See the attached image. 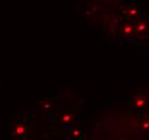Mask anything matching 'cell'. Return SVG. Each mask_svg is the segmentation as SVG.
Segmentation results:
<instances>
[{"label": "cell", "instance_id": "obj_1", "mask_svg": "<svg viewBox=\"0 0 149 140\" xmlns=\"http://www.w3.org/2000/svg\"><path fill=\"white\" fill-rule=\"evenodd\" d=\"M134 32H136L135 27L132 26L131 24H129V23H125V24L122 25V27H121L122 36H125V37H131V36L134 34Z\"/></svg>", "mask_w": 149, "mask_h": 140}, {"label": "cell", "instance_id": "obj_2", "mask_svg": "<svg viewBox=\"0 0 149 140\" xmlns=\"http://www.w3.org/2000/svg\"><path fill=\"white\" fill-rule=\"evenodd\" d=\"M148 29V24H147V22L145 20H139L135 25V30L137 34H145L146 31Z\"/></svg>", "mask_w": 149, "mask_h": 140}, {"label": "cell", "instance_id": "obj_3", "mask_svg": "<svg viewBox=\"0 0 149 140\" xmlns=\"http://www.w3.org/2000/svg\"><path fill=\"white\" fill-rule=\"evenodd\" d=\"M27 132V125L23 122H19V123L17 124L16 127H15V130H14V134L17 135V136H23L25 135Z\"/></svg>", "mask_w": 149, "mask_h": 140}, {"label": "cell", "instance_id": "obj_4", "mask_svg": "<svg viewBox=\"0 0 149 140\" xmlns=\"http://www.w3.org/2000/svg\"><path fill=\"white\" fill-rule=\"evenodd\" d=\"M146 103H147V101H146V99L144 98V97H137V98H135V100H134V106H135L137 109H143V108L146 106Z\"/></svg>", "mask_w": 149, "mask_h": 140}, {"label": "cell", "instance_id": "obj_5", "mask_svg": "<svg viewBox=\"0 0 149 140\" xmlns=\"http://www.w3.org/2000/svg\"><path fill=\"white\" fill-rule=\"evenodd\" d=\"M139 15V9L135 7L133 8H130L129 10H128V12H127V16L128 17H136Z\"/></svg>", "mask_w": 149, "mask_h": 140}, {"label": "cell", "instance_id": "obj_6", "mask_svg": "<svg viewBox=\"0 0 149 140\" xmlns=\"http://www.w3.org/2000/svg\"><path fill=\"white\" fill-rule=\"evenodd\" d=\"M61 122L62 123H69V122H71L72 120H73V115H72L71 113H68V114H63V115L60 117Z\"/></svg>", "mask_w": 149, "mask_h": 140}, {"label": "cell", "instance_id": "obj_7", "mask_svg": "<svg viewBox=\"0 0 149 140\" xmlns=\"http://www.w3.org/2000/svg\"><path fill=\"white\" fill-rule=\"evenodd\" d=\"M81 135V132H79V130H77V129L72 132V137H76V138H77V137H79Z\"/></svg>", "mask_w": 149, "mask_h": 140}, {"label": "cell", "instance_id": "obj_8", "mask_svg": "<svg viewBox=\"0 0 149 140\" xmlns=\"http://www.w3.org/2000/svg\"><path fill=\"white\" fill-rule=\"evenodd\" d=\"M142 128L143 129H149V122H145V123L142 125Z\"/></svg>", "mask_w": 149, "mask_h": 140}]
</instances>
